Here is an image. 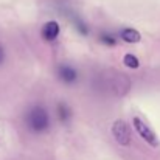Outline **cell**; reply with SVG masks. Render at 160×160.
<instances>
[{
	"instance_id": "obj_3",
	"label": "cell",
	"mask_w": 160,
	"mask_h": 160,
	"mask_svg": "<svg viewBox=\"0 0 160 160\" xmlns=\"http://www.w3.org/2000/svg\"><path fill=\"white\" fill-rule=\"evenodd\" d=\"M134 126H135V131L138 132V135L146 142V143H149L151 146H157L159 145V140H157V135L154 134V131L142 120V118H138V117H134Z\"/></svg>"
},
{
	"instance_id": "obj_9",
	"label": "cell",
	"mask_w": 160,
	"mask_h": 160,
	"mask_svg": "<svg viewBox=\"0 0 160 160\" xmlns=\"http://www.w3.org/2000/svg\"><path fill=\"white\" fill-rule=\"evenodd\" d=\"M3 58H5V53H3V48L0 47V64H2V61H3Z\"/></svg>"
},
{
	"instance_id": "obj_4",
	"label": "cell",
	"mask_w": 160,
	"mask_h": 160,
	"mask_svg": "<svg viewBox=\"0 0 160 160\" xmlns=\"http://www.w3.org/2000/svg\"><path fill=\"white\" fill-rule=\"evenodd\" d=\"M58 78L65 84H73L78 79V72L68 64H61L58 67Z\"/></svg>"
},
{
	"instance_id": "obj_6",
	"label": "cell",
	"mask_w": 160,
	"mask_h": 160,
	"mask_svg": "<svg viewBox=\"0 0 160 160\" xmlns=\"http://www.w3.org/2000/svg\"><path fill=\"white\" fill-rule=\"evenodd\" d=\"M120 38H121L124 42H128V44H137V42H140V39H142L140 33H138L137 30H134V28H123V30L120 31Z\"/></svg>"
},
{
	"instance_id": "obj_5",
	"label": "cell",
	"mask_w": 160,
	"mask_h": 160,
	"mask_svg": "<svg viewBox=\"0 0 160 160\" xmlns=\"http://www.w3.org/2000/svg\"><path fill=\"white\" fill-rule=\"evenodd\" d=\"M41 34H42V38H44V41H47V42H52L54 41L58 36H59V25H58V22H47L44 27H42V31H41Z\"/></svg>"
},
{
	"instance_id": "obj_8",
	"label": "cell",
	"mask_w": 160,
	"mask_h": 160,
	"mask_svg": "<svg viewBox=\"0 0 160 160\" xmlns=\"http://www.w3.org/2000/svg\"><path fill=\"white\" fill-rule=\"evenodd\" d=\"M123 61H124V64H126L129 68H138V65H140L138 59H137L134 54H126Z\"/></svg>"
},
{
	"instance_id": "obj_7",
	"label": "cell",
	"mask_w": 160,
	"mask_h": 160,
	"mask_svg": "<svg viewBox=\"0 0 160 160\" xmlns=\"http://www.w3.org/2000/svg\"><path fill=\"white\" fill-rule=\"evenodd\" d=\"M58 115H59V118L62 121H67L72 117V110H70V107L67 106L65 103H59L58 104Z\"/></svg>"
},
{
	"instance_id": "obj_1",
	"label": "cell",
	"mask_w": 160,
	"mask_h": 160,
	"mask_svg": "<svg viewBox=\"0 0 160 160\" xmlns=\"http://www.w3.org/2000/svg\"><path fill=\"white\" fill-rule=\"evenodd\" d=\"M27 128L34 134H42L50 128V113L44 106H33L25 115Z\"/></svg>"
},
{
	"instance_id": "obj_2",
	"label": "cell",
	"mask_w": 160,
	"mask_h": 160,
	"mask_svg": "<svg viewBox=\"0 0 160 160\" xmlns=\"http://www.w3.org/2000/svg\"><path fill=\"white\" fill-rule=\"evenodd\" d=\"M112 134L115 137V140L121 145V146H128L132 140V132H131V128L126 121L123 120H117L113 124H112Z\"/></svg>"
}]
</instances>
